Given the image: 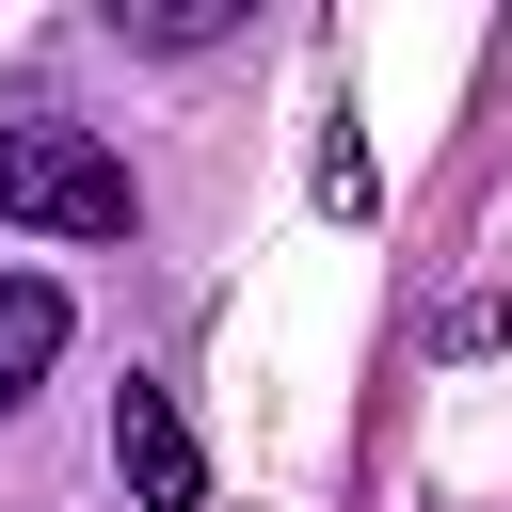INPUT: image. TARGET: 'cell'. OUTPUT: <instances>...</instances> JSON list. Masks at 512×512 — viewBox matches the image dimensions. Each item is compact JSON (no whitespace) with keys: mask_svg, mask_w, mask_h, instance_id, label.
I'll return each mask as SVG.
<instances>
[{"mask_svg":"<svg viewBox=\"0 0 512 512\" xmlns=\"http://www.w3.org/2000/svg\"><path fill=\"white\" fill-rule=\"evenodd\" d=\"M0 224H32V240H128L144 192H128V160H112L96 128L16 112V128H0Z\"/></svg>","mask_w":512,"mask_h":512,"instance_id":"cell-1","label":"cell"},{"mask_svg":"<svg viewBox=\"0 0 512 512\" xmlns=\"http://www.w3.org/2000/svg\"><path fill=\"white\" fill-rule=\"evenodd\" d=\"M112 480H128V512H208V448H192L176 384H112Z\"/></svg>","mask_w":512,"mask_h":512,"instance_id":"cell-2","label":"cell"},{"mask_svg":"<svg viewBox=\"0 0 512 512\" xmlns=\"http://www.w3.org/2000/svg\"><path fill=\"white\" fill-rule=\"evenodd\" d=\"M64 336H80V304H64L48 272H0V416H16V400L64 368Z\"/></svg>","mask_w":512,"mask_h":512,"instance_id":"cell-3","label":"cell"},{"mask_svg":"<svg viewBox=\"0 0 512 512\" xmlns=\"http://www.w3.org/2000/svg\"><path fill=\"white\" fill-rule=\"evenodd\" d=\"M112 32H128V48H224L240 0H112Z\"/></svg>","mask_w":512,"mask_h":512,"instance_id":"cell-4","label":"cell"}]
</instances>
